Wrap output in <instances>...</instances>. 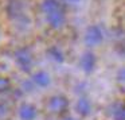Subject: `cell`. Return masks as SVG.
I'll return each mask as SVG.
<instances>
[{
    "instance_id": "obj_8",
    "label": "cell",
    "mask_w": 125,
    "mask_h": 120,
    "mask_svg": "<svg viewBox=\"0 0 125 120\" xmlns=\"http://www.w3.org/2000/svg\"><path fill=\"white\" fill-rule=\"evenodd\" d=\"M75 111H77V113L82 117L89 116L90 112H92V104H90L89 98L87 97H79L78 101H77V104H75Z\"/></svg>"
},
{
    "instance_id": "obj_13",
    "label": "cell",
    "mask_w": 125,
    "mask_h": 120,
    "mask_svg": "<svg viewBox=\"0 0 125 120\" xmlns=\"http://www.w3.org/2000/svg\"><path fill=\"white\" fill-rule=\"evenodd\" d=\"M10 88H11V81L6 77H0V95L10 90Z\"/></svg>"
},
{
    "instance_id": "obj_11",
    "label": "cell",
    "mask_w": 125,
    "mask_h": 120,
    "mask_svg": "<svg viewBox=\"0 0 125 120\" xmlns=\"http://www.w3.org/2000/svg\"><path fill=\"white\" fill-rule=\"evenodd\" d=\"M47 53H49L50 58H52L55 62H63V60H65V57H63V53L61 51L58 47H55V46L50 47Z\"/></svg>"
},
{
    "instance_id": "obj_16",
    "label": "cell",
    "mask_w": 125,
    "mask_h": 120,
    "mask_svg": "<svg viewBox=\"0 0 125 120\" xmlns=\"http://www.w3.org/2000/svg\"><path fill=\"white\" fill-rule=\"evenodd\" d=\"M66 3H73V4H75V3H79L81 0H65Z\"/></svg>"
},
{
    "instance_id": "obj_12",
    "label": "cell",
    "mask_w": 125,
    "mask_h": 120,
    "mask_svg": "<svg viewBox=\"0 0 125 120\" xmlns=\"http://www.w3.org/2000/svg\"><path fill=\"white\" fill-rule=\"evenodd\" d=\"M10 115V107L7 103L4 101H0V120H4L7 119Z\"/></svg>"
},
{
    "instance_id": "obj_3",
    "label": "cell",
    "mask_w": 125,
    "mask_h": 120,
    "mask_svg": "<svg viewBox=\"0 0 125 120\" xmlns=\"http://www.w3.org/2000/svg\"><path fill=\"white\" fill-rule=\"evenodd\" d=\"M15 60H16V63L22 72H24V73H30L31 72V68H32V57H31V53L27 49L18 50L16 54H15Z\"/></svg>"
},
{
    "instance_id": "obj_5",
    "label": "cell",
    "mask_w": 125,
    "mask_h": 120,
    "mask_svg": "<svg viewBox=\"0 0 125 120\" xmlns=\"http://www.w3.org/2000/svg\"><path fill=\"white\" fill-rule=\"evenodd\" d=\"M95 62H97L95 55L93 54V53L87 51L81 57V60H79V66H81V69L85 73H92L95 68Z\"/></svg>"
},
{
    "instance_id": "obj_9",
    "label": "cell",
    "mask_w": 125,
    "mask_h": 120,
    "mask_svg": "<svg viewBox=\"0 0 125 120\" xmlns=\"http://www.w3.org/2000/svg\"><path fill=\"white\" fill-rule=\"evenodd\" d=\"M32 82L35 85H38V86H41V88H46L50 85L51 78H50V76L46 72H36L32 76Z\"/></svg>"
},
{
    "instance_id": "obj_7",
    "label": "cell",
    "mask_w": 125,
    "mask_h": 120,
    "mask_svg": "<svg viewBox=\"0 0 125 120\" xmlns=\"http://www.w3.org/2000/svg\"><path fill=\"white\" fill-rule=\"evenodd\" d=\"M7 14L10 18L15 19L23 14V1L22 0H10L7 6Z\"/></svg>"
},
{
    "instance_id": "obj_2",
    "label": "cell",
    "mask_w": 125,
    "mask_h": 120,
    "mask_svg": "<svg viewBox=\"0 0 125 120\" xmlns=\"http://www.w3.org/2000/svg\"><path fill=\"white\" fill-rule=\"evenodd\" d=\"M104 39V34H102V30H101L98 26L93 24V26H89L85 33V36H83V41L87 46L93 47V46H98V45L102 42Z\"/></svg>"
},
{
    "instance_id": "obj_1",
    "label": "cell",
    "mask_w": 125,
    "mask_h": 120,
    "mask_svg": "<svg viewBox=\"0 0 125 120\" xmlns=\"http://www.w3.org/2000/svg\"><path fill=\"white\" fill-rule=\"evenodd\" d=\"M42 10L47 18V22L52 28H59L65 23V12L58 0H44Z\"/></svg>"
},
{
    "instance_id": "obj_15",
    "label": "cell",
    "mask_w": 125,
    "mask_h": 120,
    "mask_svg": "<svg viewBox=\"0 0 125 120\" xmlns=\"http://www.w3.org/2000/svg\"><path fill=\"white\" fill-rule=\"evenodd\" d=\"M23 86H24V88H23V89H24V90H27V92H31V90H32L34 89V85H32V82H28V81H26L24 82V84H23Z\"/></svg>"
},
{
    "instance_id": "obj_4",
    "label": "cell",
    "mask_w": 125,
    "mask_h": 120,
    "mask_svg": "<svg viewBox=\"0 0 125 120\" xmlns=\"http://www.w3.org/2000/svg\"><path fill=\"white\" fill-rule=\"evenodd\" d=\"M69 100L65 96H52L47 103V109L51 113H62L67 109Z\"/></svg>"
},
{
    "instance_id": "obj_6",
    "label": "cell",
    "mask_w": 125,
    "mask_h": 120,
    "mask_svg": "<svg viewBox=\"0 0 125 120\" xmlns=\"http://www.w3.org/2000/svg\"><path fill=\"white\" fill-rule=\"evenodd\" d=\"M19 117L22 120H34L36 117V108L32 104L24 103L19 107Z\"/></svg>"
},
{
    "instance_id": "obj_10",
    "label": "cell",
    "mask_w": 125,
    "mask_h": 120,
    "mask_svg": "<svg viewBox=\"0 0 125 120\" xmlns=\"http://www.w3.org/2000/svg\"><path fill=\"white\" fill-rule=\"evenodd\" d=\"M112 116L114 120H125V101H118L113 104Z\"/></svg>"
},
{
    "instance_id": "obj_14",
    "label": "cell",
    "mask_w": 125,
    "mask_h": 120,
    "mask_svg": "<svg viewBox=\"0 0 125 120\" xmlns=\"http://www.w3.org/2000/svg\"><path fill=\"white\" fill-rule=\"evenodd\" d=\"M117 80H118V82H121V84H125V66L118 70V73H117Z\"/></svg>"
},
{
    "instance_id": "obj_17",
    "label": "cell",
    "mask_w": 125,
    "mask_h": 120,
    "mask_svg": "<svg viewBox=\"0 0 125 120\" xmlns=\"http://www.w3.org/2000/svg\"><path fill=\"white\" fill-rule=\"evenodd\" d=\"M63 120H75V119H73V117H66V119H63Z\"/></svg>"
}]
</instances>
